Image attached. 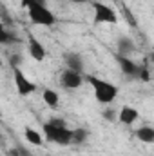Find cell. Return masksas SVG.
Returning <instances> with one entry per match:
<instances>
[{
  "instance_id": "cb8c5ba5",
  "label": "cell",
  "mask_w": 154,
  "mask_h": 156,
  "mask_svg": "<svg viewBox=\"0 0 154 156\" xmlns=\"http://www.w3.org/2000/svg\"><path fill=\"white\" fill-rule=\"evenodd\" d=\"M35 2H38V4H44V5H45V0H35Z\"/></svg>"
},
{
  "instance_id": "52a82bcc",
  "label": "cell",
  "mask_w": 154,
  "mask_h": 156,
  "mask_svg": "<svg viewBox=\"0 0 154 156\" xmlns=\"http://www.w3.org/2000/svg\"><path fill=\"white\" fill-rule=\"evenodd\" d=\"M83 82V76L82 73H76V71H71V69H65L62 75H60V83L62 87L65 89H78Z\"/></svg>"
},
{
  "instance_id": "8fae6325",
  "label": "cell",
  "mask_w": 154,
  "mask_h": 156,
  "mask_svg": "<svg viewBox=\"0 0 154 156\" xmlns=\"http://www.w3.org/2000/svg\"><path fill=\"white\" fill-rule=\"evenodd\" d=\"M64 60H65L67 69L76 71V73H82L83 71V58H82V55H78V53H67L64 56Z\"/></svg>"
},
{
  "instance_id": "7c38bea8",
  "label": "cell",
  "mask_w": 154,
  "mask_h": 156,
  "mask_svg": "<svg viewBox=\"0 0 154 156\" xmlns=\"http://www.w3.org/2000/svg\"><path fill=\"white\" fill-rule=\"evenodd\" d=\"M24 138L29 142V144H33V145H42L44 144V134H40L37 129H33V127H24Z\"/></svg>"
},
{
  "instance_id": "277c9868",
  "label": "cell",
  "mask_w": 154,
  "mask_h": 156,
  "mask_svg": "<svg viewBox=\"0 0 154 156\" xmlns=\"http://www.w3.org/2000/svg\"><path fill=\"white\" fill-rule=\"evenodd\" d=\"M13 76H15V87H16V93L20 96H29L37 91V85L29 80V78L24 75V71L20 67H13Z\"/></svg>"
},
{
  "instance_id": "30bf717a",
  "label": "cell",
  "mask_w": 154,
  "mask_h": 156,
  "mask_svg": "<svg viewBox=\"0 0 154 156\" xmlns=\"http://www.w3.org/2000/svg\"><path fill=\"white\" fill-rule=\"evenodd\" d=\"M116 49H118V55H121V56H127V55H131V53H134L136 51V44L132 42V38H129V37H120V38L116 40Z\"/></svg>"
},
{
  "instance_id": "ac0fdd59",
  "label": "cell",
  "mask_w": 154,
  "mask_h": 156,
  "mask_svg": "<svg viewBox=\"0 0 154 156\" xmlns=\"http://www.w3.org/2000/svg\"><path fill=\"white\" fill-rule=\"evenodd\" d=\"M138 78H140L142 82H149V80H151V73H149L147 66H140V73H138Z\"/></svg>"
},
{
  "instance_id": "4fadbf2b",
  "label": "cell",
  "mask_w": 154,
  "mask_h": 156,
  "mask_svg": "<svg viewBox=\"0 0 154 156\" xmlns=\"http://www.w3.org/2000/svg\"><path fill=\"white\" fill-rule=\"evenodd\" d=\"M136 138L143 144H154V129L149 125H143L136 131Z\"/></svg>"
},
{
  "instance_id": "ba28073f",
  "label": "cell",
  "mask_w": 154,
  "mask_h": 156,
  "mask_svg": "<svg viewBox=\"0 0 154 156\" xmlns=\"http://www.w3.org/2000/svg\"><path fill=\"white\" fill-rule=\"evenodd\" d=\"M116 62L121 69L123 75L127 76H132V78H138V73H140V66L136 62H132L129 56H121V55H116Z\"/></svg>"
},
{
  "instance_id": "9a60e30c",
  "label": "cell",
  "mask_w": 154,
  "mask_h": 156,
  "mask_svg": "<svg viewBox=\"0 0 154 156\" xmlns=\"http://www.w3.org/2000/svg\"><path fill=\"white\" fill-rule=\"evenodd\" d=\"M15 42H18V38H15L13 33H9L4 27V24H0V45H9V44H15Z\"/></svg>"
},
{
  "instance_id": "2e32d148",
  "label": "cell",
  "mask_w": 154,
  "mask_h": 156,
  "mask_svg": "<svg viewBox=\"0 0 154 156\" xmlns=\"http://www.w3.org/2000/svg\"><path fill=\"white\" fill-rule=\"evenodd\" d=\"M87 136H89V133L85 129H82V127L73 129V144H83L87 140Z\"/></svg>"
},
{
  "instance_id": "9c48e42d",
  "label": "cell",
  "mask_w": 154,
  "mask_h": 156,
  "mask_svg": "<svg viewBox=\"0 0 154 156\" xmlns=\"http://www.w3.org/2000/svg\"><path fill=\"white\" fill-rule=\"evenodd\" d=\"M138 116H140V113H138L134 107L125 105V107H121L120 113H118V122L123 123V125H132V123L138 120Z\"/></svg>"
},
{
  "instance_id": "3957f363",
  "label": "cell",
  "mask_w": 154,
  "mask_h": 156,
  "mask_svg": "<svg viewBox=\"0 0 154 156\" xmlns=\"http://www.w3.org/2000/svg\"><path fill=\"white\" fill-rule=\"evenodd\" d=\"M42 131H44V136L47 142H53L58 145L73 144V129H69V127H54L49 122H45L42 125Z\"/></svg>"
},
{
  "instance_id": "5b68a950",
  "label": "cell",
  "mask_w": 154,
  "mask_h": 156,
  "mask_svg": "<svg viewBox=\"0 0 154 156\" xmlns=\"http://www.w3.org/2000/svg\"><path fill=\"white\" fill-rule=\"evenodd\" d=\"M94 22L98 24H116L118 15L113 7L105 5L103 2H94Z\"/></svg>"
},
{
  "instance_id": "8992f818",
  "label": "cell",
  "mask_w": 154,
  "mask_h": 156,
  "mask_svg": "<svg viewBox=\"0 0 154 156\" xmlns=\"http://www.w3.org/2000/svg\"><path fill=\"white\" fill-rule=\"evenodd\" d=\"M27 49H29V55H31L33 60H37V62L45 60V55H47L45 47H44V44L33 33H27Z\"/></svg>"
},
{
  "instance_id": "603a6c76",
  "label": "cell",
  "mask_w": 154,
  "mask_h": 156,
  "mask_svg": "<svg viewBox=\"0 0 154 156\" xmlns=\"http://www.w3.org/2000/svg\"><path fill=\"white\" fill-rule=\"evenodd\" d=\"M75 4H85V2H89V0H73Z\"/></svg>"
},
{
  "instance_id": "44dd1931",
  "label": "cell",
  "mask_w": 154,
  "mask_h": 156,
  "mask_svg": "<svg viewBox=\"0 0 154 156\" xmlns=\"http://www.w3.org/2000/svg\"><path fill=\"white\" fill-rule=\"evenodd\" d=\"M49 123H51V125H54V127H67V123H65L62 118H51V120H49Z\"/></svg>"
},
{
  "instance_id": "ffe728a7",
  "label": "cell",
  "mask_w": 154,
  "mask_h": 156,
  "mask_svg": "<svg viewBox=\"0 0 154 156\" xmlns=\"http://www.w3.org/2000/svg\"><path fill=\"white\" fill-rule=\"evenodd\" d=\"M123 15L127 16V22H129V26H132V27H136V20H134V16L131 15V11H129V9H127L125 5H123Z\"/></svg>"
},
{
  "instance_id": "d6986e66",
  "label": "cell",
  "mask_w": 154,
  "mask_h": 156,
  "mask_svg": "<svg viewBox=\"0 0 154 156\" xmlns=\"http://www.w3.org/2000/svg\"><path fill=\"white\" fill-rule=\"evenodd\" d=\"M9 156H33V154H31L27 149H20V147H18V149H11V151H9Z\"/></svg>"
},
{
  "instance_id": "e0dca14e",
  "label": "cell",
  "mask_w": 154,
  "mask_h": 156,
  "mask_svg": "<svg viewBox=\"0 0 154 156\" xmlns=\"http://www.w3.org/2000/svg\"><path fill=\"white\" fill-rule=\"evenodd\" d=\"M22 62H24V58H22V55H18V53H15V55L9 56V66H11V67H20Z\"/></svg>"
},
{
  "instance_id": "7a4b0ae2",
  "label": "cell",
  "mask_w": 154,
  "mask_h": 156,
  "mask_svg": "<svg viewBox=\"0 0 154 156\" xmlns=\"http://www.w3.org/2000/svg\"><path fill=\"white\" fill-rule=\"evenodd\" d=\"M87 82L91 83L93 91H94V96L100 104L107 105V104H113L118 96V87L111 82H105L102 78H96V76H87Z\"/></svg>"
},
{
  "instance_id": "5bb4252c",
  "label": "cell",
  "mask_w": 154,
  "mask_h": 156,
  "mask_svg": "<svg viewBox=\"0 0 154 156\" xmlns=\"http://www.w3.org/2000/svg\"><path fill=\"white\" fill-rule=\"evenodd\" d=\"M42 98H44V102H45V105H49V107H58V104H60V96H58V93L56 91H53V89H45L44 93H42Z\"/></svg>"
},
{
  "instance_id": "7402d4cb",
  "label": "cell",
  "mask_w": 154,
  "mask_h": 156,
  "mask_svg": "<svg viewBox=\"0 0 154 156\" xmlns=\"http://www.w3.org/2000/svg\"><path fill=\"white\" fill-rule=\"evenodd\" d=\"M103 118L109 120V122H113V120L116 118V113L113 111V109H105V111H103Z\"/></svg>"
},
{
  "instance_id": "6da1fadb",
  "label": "cell",
  "mask_w": 154,
  "mask_h": 156,
  "mask_svg": "<svg viewBox=\"0 0 154 156\" xmlns=\"http://www.w3.org/2000/svg\"><path fill=\"white\" fill-rule=\"evenodd\" d=\"M22 5L27 9V15L31 18V22L35 26H44V27H49L56 22V16L44 5L38 4L35 0H22Z\"/></svg>"
}]
</instances>
